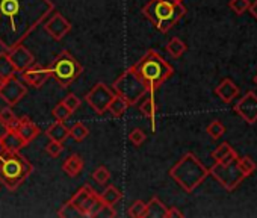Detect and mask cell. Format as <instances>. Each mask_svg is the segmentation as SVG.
<instances>
[{
    "label": "cell",
    "mask_w": 257,
    "mask_h": 218,
    "mask_svg": "<svg viewBox=\"0 0 257 218\" xmlns=\"http://www.w3.org/2000/svg\"><path fill=\"white\" fill-rule=\"evenodd\" d=\"M143 14L155 25V28L167 34L171 31L186 14V8L182 2H168V0H150L143 8Z\"/></svg>",
    "instance_id": "277c9868"
},
{
    "label": "cell",
    "mask_w": 257,
    "mask_h": 218,
    "mask_svg": "<svg viewBox=\"0 0 257 218\" xmlns=\"http://www.w3.org/2000/svg\"><path fill=\"white\" fill-rule=\"evenodd\" d=\"M155 92L153 89H149L146 94H144V100L140 103V111L144 117H147L150 122H152V131L155 132L156 131V100H155Z\"/></svg>",
    "instance_id": "e0dca14e"
},
{
    "label": "cell",
    "mask_w": 257,
    "mask_h": 218,
    "mask_svg": "<svg viewBox=\"0 0 257 218\" xmlns=\"http://www.w3.org/2000/svg\"><path fill=\"white\" fill-rule=\"evenodd\" d=\"M28 143L19 135L16 129H5V132L0 135V149H4L5 152L10 153H17L22 152Z\"/></svg>",
    "instance_id": "2e32d148"
},
{
    "label": "cell",
    "mask_w": 257,
    "mask_h": 218,
    "mask_svg": "<svg viewBox=\"0 0 257 218\" xmlns=\"http://www.w3.org/2000/svg\"><path fill=\"white\" fill-rule=\"evenodd\" d=\"M113 95H115L113 89H110L106 83L98 82L89 89V92L85 95V100L92 107V111L95 114L101 116L107 111V106H109L110 100L113 98Z\"/></svg>",
    "instance_id": "30bf717a"
},
{
    "label": "cell",
    "mask_w": 257,
    "mask_h": 218,
    "mask_svg": "<svg viewBox=\"0 0 257 218\" xmlns=\"http://www.w3.org/2000/svg\"><path fill=\"white\" fill-rule=\"evenodd\" d=\"M52 114H53V117L56 119V122H65V120L71 116V111H70V109H68L62 101H61V103H58V104L53 107Z\"/></svg>",
    "instance_id": "1f68e13d"
},
{
    "label": "cell",
    "mask_w": 257,
    "mask_h": 218,
    "mask_svg": "<svg viewBox=\"0 0 257 218\" xmlns=\"http://www.w3.org/2000/svg\"><path fill=\"white\" fill-rule=\"evenodd\" d=\"M62 170L70 176V177H76L82 173L83 170V159L79 155H71L68 156L64 164H62Z\"/></svg>",
    "instance_id": "7402d4cb"
},
{
    "label": "cell",
    "mask_w": 257,
    "mask_h": 218,
    "mask_svg": "<svg viewBox=\"0 0 257 218\" xmlns=\"http://www.w3.org/2000/svg\"><path fill=\"white\" fill-rule=\"evenodd\" d=\"M236 161H230V162H215L209 168V174H212L218 180V183L222 188H225L227 191H234L240 185V182L245 179V176L240 173Z\"/></svg>",
    "instance_id": "9c48e42d"
},
{
    "label": "cell",
    "mask_w": 257,
    "mask_h": 218,
    "mask_svg": "<svg viewBox=\"0 0 257 218\" xmlns=\"http://www.w3.org/2000/svg\"><path fill=\"white\" fill-rule=\"evenodd\" d=\"M16 131L19 132V135L29 144L31 141H34L38 135H40V129L38 126L29 119V117H20Z\"/></svg>",
    "instance_id": "ac0fdd59"
},
{
    "label": "cell",
    "mask_w": 257,
    "mask_h": 218,
    "mask_svg": "<svg viewBox=\"0 0 257 218\" xmlns=\"http://www.w3.org/2000/svg\"><path fill=\"white\" fill-rule=\"evenodd\" d=\"M168 2H183V0H168Z\"/></svg>",
    "instance_id": "60d3db41"
},
{
    "label": "cell",
    "mask_w": 257,
    "mask_h": 218,
    "mask_svg": "<svg viewBox=\"0 0 257 218\" xmlns=\"http://www.w3.org/2000/svg\"><path fill=\"white\" fill-rule=\"evenodd\" d=\"M121 197H122V194H121V191L116 188V186H113V185H109V186H106L104 188V191L100 194V200L103 201V204H106V206H115V203H118L119 200H121Z\"/></svg>",
    "instance_id": "d4e9b609"
},
{
    "label": "cell",
    "mask_w": 257,
    "mask_h": 218,
    "mask_svg": "<svg viewBox=\"0 0 257 218\" xmlns=\"http://www.w3.org/2000/svg\"><path fill=\"white\" fill-rule=\"evenodd\" d=\"M132 68L147 88L153 91H156L174 73V68L156 50H149L137 64L132 65Z\"/></svg>",
    "instance_id": "3957f363"
},
{
    "label": "cell",
    "mask_w": 257,
    "mask_h": 218,
    "mask_svg": "<svg viewBox=\"0 0 257 218\" xmlns=\"http://www.w3.org/2000/svg\"><path fill=\"white\" fill-rule=\"evenodd\" d=\"M183 212H180L176 206H171L167 209V218H183Z\"/></svg>",
    "instance_id": "f35d334b"
},
{
    "label": "cell",
    "mask_w": 257,
    "mask_h": 218,
    "mask_svg": "<svg viewBox=\"0 0 257 218\" xmlns=\"http://www.w3.org/2000/svg\"><path fill=\"white\" fill-rule=\"evenodd\" d=\"M88 135H89V131H88V128H86L83 123H76V125L70 129V137H71L74 141H83Z\"/></svg>",
    "instance_id": "4dcf8cb0"
},
{
    "label": "cell",
    "mask_w": 257,
    "mask_h": 218,
    "mask_svg": "<svg viewBox=\"0 0 257 218\" xmlns=\"http://www.w3.org/2000/svg\"><path fill=\"white\" fill-rule=\"evenodd\" d=\"M170 177L186 192H192L209 176V168L194 155L185 153L168 171Z\"/></svg>",
    "instance_id": "7a4b0ae2"
},
{
    "label": "cell",
    "mask_w": 257,
    "mask_h": 218,
    "mask_svg": "<svg viewBox=\"0 0 257 218\" xmlns=\"http://www.w3.org/2000/svg\"><path fill=\"white\" fill-rule=\"evenodd\" d=\"M19 123V117L14 114L11 106L0 107V126H4L5 129H16Z\"/></svg>",
    "instance_id": "cb8c5ba5"
},
{
    "label": "cell",
    "mask_w": 257,
    "mask_h": 218,
    "mask_svg": "<svg viewBox=\"0 0 257 218\" xmlns=\"http://www.w3.org/2000/svg\"><path fill=\"white\" fill-rule=\"evenodd\" d=\"M62 103L70 109L71 114H73V113H76L77 109L80 107V103H82V101H80V98H79L76 94H67V95L62 98Z\"/></svg>",
    "instance_id": "d590c367"
},
{
    "label": "cell",
    "mask_w": 257,
    "mask_h": 218,
    "mask_svg": "<svg viewBox=\"0 0 257 218\" xmlns=\"http://www.w3.org/2000/svg\"><path fill=\"white\" fill-rule=\"evenodd\" d=\"M131 106L128 104L122 97H119V95H113V98L110 100V103H109V106H107V111L113 116V117H122L124 114H125V111H127V107Z\"/></svg>",
    "instance_id": "484cf974"
},
{
    "label": "cell",
    "mask_w": 257,
    "mask_h": 218,
    "mask_svg": "<svg viewBox=\"0 0 257 218\" xmlns=\"http://www.w3.org/2000/svg\"><path fill=\"white\" fill-rule=\"evenodd\" d=\"M44 31L55 40V41H61L70 31H71V25L70 22L58 13H53L52 17H49L44 22Z\"/></svg>",
    "instance_id": "4fadbf2b"
},
{
    "label": "cell",
    "mask_w": 257,
    "mask_h": 218,
    "mask_svg": "<svg viewBox=\"0 0 257 218\" xmlns=\"http://www.w3.org/2000/svg\"><path fill=\"white\" fill-rule=\"evenodd\" d=\"M167 52L173 56V58H180L185 52H186V44L179 38V37H174L171 38L168 43H167Z\"/></svg>",
    "instance_id": "4316f807"
},
{
    "label": "cell",
    "mask_w": 257,
    "mask_h": 218,
    "mask_svg": "<svg viewBox=\"0 0 257 218\" xmlns=\"http://www.w3.org/2000/svg\"><path fill=\"white\" fill-rule=\"evenodd\" d=\"M233 150H234V149H233L228 143H222V144H219V146L212 152V159H213L215 162H221V161H224Z\"/></svg>",
    "instance_id": "f546056e"
},
{
    "label": "cell",
    "mask_w": 257,
    "mask_h": 218,
    "mask_svg": "<svg viewBox=\"0 0 257 218\" xmlns=\"http://www.w3.org/2000/svg\"><path fill=\"white\" fill-rule=\"evenodd\" d=\"M249 13H251V16L257 20V0H254L252 4H249Z\"/></svg>",
    "instance_id": "ab89813d"
},
{
    "label": "cell",
    "mask_w": 257,
    "mask_h": 218,
    "mask_svg": "<svg viewBox=\"0 0 257 218\" xmlns=\"http://www.w3.org/2000/svg\"><path fill=\"white\" fill-rule=\"evenodd\" d=\"M236 164H237V167H239L240 173H242L245 177L251 176V174H252V173L257 170V164H255V162H254V159H251L249 156H242V158H237Z\"/></svg>",
    "instance_id": "83f0119b"
},
{
    "label": "cell",
    "mask_w": 257,
    "mask_h": 218,
    "mask_svg": "<svg viewBox=\"0 0 257 218\" xmlns=\"http://www.w3.org/2000/svg\"><path fill=\"white\" fill-rule=\"evenodd\" d=\"M46 135L49 137V140L64 143L70 137V129L65 126L64 122H56V123L50 125V128L46 131Z\"/></svg>",
    "instance_id": "44dd1931"
},
{
    "label": "cell",
    "mask_w": 257,
    "mask_h": 218,
    "mask_svg": "<svg viewBox=\"0 0 257 218\" xmlns=\"http://www.w3.org/2000/svg\"><path fill=\"white\" fill-rule=\"evenodd\" d=\"M50 70L49 67L44 65H37L35 62L26 68L25 71L20 73L22 80L28 85V86H34V88H43V85L50 79Z\"/></svg>",
    "instance_id": "5bb4252c"
},
{
    "label": "cell",
    "mask_w": 257,
    "mask_h": 218,
    "mask_svg": "<svg viewBox=\"0 0 257 218\" xmlns=\"http://www.w3.org/2000/svg\"><path fill=\"white\" fill-rule=\"evenodd\" d=\"M146 210V203L143 200H137L131 207H128V216L132 218H143Z\"/></svg>",
    "instance_id": "8d00e7d4"
},
{
    "label": "cell",
    "mask_w": 257,
    "mask_h": 218,
    "mask_svg": "<svg viewBox=\"0 0 257 218\" xmlns=\"http://www.w3.org/2000/svg\"><path fill=\"white\" fill-rule=\"evenodd\" d=\"M64 143H59V141H55V140H50V143L46 146V153L50 156V158H58L62 150H64Z\"/></svg>",
    "instance_id": "74e56055"
},
{
    "label": "cell",
    "mask_w": 257,
    "mask_h": 218,
    "mask_svg": "<svg viewBox=\"0 0 257 218\" xmlns=\"http://www.w3.org/2000/svg\"><path fill=\"white\" fill-rule=\"evenodd\" d=\"M228 7L230 10L237 14V16H242L245 11H248L249 8V0H230L228 2Z\"/></svg>",
    "instance_id": "d6a6232c"
},
{
    "label": "cell",
    "mask_w": 257,
    "mask_h": 218,
    "mask_svg": "<svg viewBox=\"0 0 257 218\" xmlns=\"http://www.w3.org/2000/svg\"><path fill=\"white\" fill-rule=\"evenodd\" d=\"M234 113L245 123L254 125L257 122V94L254 91L245 92V95L234 104Z\"/></svg>",
    "instance_id": "7c38bea8"
},
{
    "label": "cell",
    "mask_w": 257,
    "mask_h": 218,
    "mask_svg": "<svg viewBox=\"0 0 257 218\" xmlns=\"http://www.w3.org/2000/svg\"><path fill=\"white\" fill-rule=\"evenodd\" d=\"M92 179L98 183V185H104L109 179H110V173L106 167H97L92 171Z\"/></svg>",
    "instance_id": "836d02e7"
},
{
    "label": "cell",
    "mask_w": 257,
    "mask_h": 218,
    "mask_svg": "<svg viewBox=\"0 0 257 218\" xmlns=\"http://www.w3.org/2000/svg\"><path fill=\"white\" fill-rule=\"evenodd\" d=\"M112 89L113 92H116V95L122 97L128 104H137L149 91L147 85L138 77L132 67L113 80Z\"/></svg>",
    "instance_id": "52a82bcc"
},
{
    "label": "cell",
    "mask_w": 257,
    "mask_h": 218,
    "mask_svg": "<svg viewBox=\"0 0 257 218\" xmlns=\"http://www.w3.org/2000/svg\"><path fill=\"white\" fill-rule=\"evenodd\" d=\"M17 74L10 56L7 52H0V83L14 77Z\"/></svg>",
    "instance_id": "603a6c76"
},
{
    "label": "cell",
    "mask_w": 257,
    "mask_h": 218,
    "mask_svg": "<svg viewBox=\"0 0 257 218\" xmlns=\"http://www.w3.org/2000/svg\"><path fill=\"white\" fill-rule=\"evenodd\" d=\"M215 94L224 101V103H231L237 95H239V88L231 79H224L216 88Z\"/></svg>",
    "instance_id": "d6986e66"
},
{
    "label": "cell",
    "mask_w": 257,
    "mask_h": 218,
    "mask_svg": "<svg viewBox=\"0 0 257 218\" xmlns=\"http://www.w3.org/2000/svg\"><path fill=\"white\" fill-rule=\"evenodd\" d=\"M254 83H255V85H257V74H255V76H254Z\"/></svg>",
    "instance_id": "b9f144b4"
},
{
    "label": "cell",
    "mask_w": 257,
    "mask_h": 218,
    "mask_svg": "<svg viewBox=\"0 0 257 218\" xmlns=\"http://www.w3.org/2000/svg\"><path fill=\"white\" fill-rule=\"evenodd\" d=\"M100 194H97L91 185H83L77 192L59 209L58 216L74 218V216H97L103 207Z\"/></svg>",
    "instance_id": "8992f818"
},
{
    "label": "cell",
    "mask_w": 257,
    "mask_h": 218,
    "mask_svg": "<svg viewBox=\"0 0 257 218\" xmlns=\"http://www.w3.org/2000/svg\"><path fill=\"white\" fill-rule=\"evenodd\" d=\"M167 209L168 207L158 197H153L149 203H146L143 218H167Z\"/></svg>",
    "instance_id": "ffe728a7"
},
{
    "label": "cell",
    "mask_w": 257,
    "mask_h": 218,
    "mask_svg": "<svg viewBox=\"0 0 257 218\" xmlns=\"http://www.w3.org/2000/svg\"><path fill=\"white\" fill-rule=\"evenodd\" d=\"M55 13L52 0H0V47L10 52Z\"/></svg>",
    "instance_id": "6da1fadb"
},
{
    "label": "cell",
    "mask_w": 257,
    "mask_h": 218,
    "mask_svg": "<svg viewBox=\"0 0 257 218\" xmlns=\"http://www.w3.org/2000/svg\"><path fill=\"white\" fill-rule=\"evenodd\" d=\"M16 71L17 73H22L25 71L26 68H29L34 62H35V58L34 55L31 53V50L28 47H25L23 44L20 46H16L14 49H11L10 52H7Z\"/></svg>",
    "instance_id": "9a60e30c"
},
{
    "label": "cell",
    "mask_w": 257,
    "mask_h": 218,
    "mask_svg": "<svg viewBox=\"0 0 257 218\" xmlns=\"http://www.w3.org/2000/svg\"><path fill=\"white\" fill-rule=\"evenodd\" d=\"M47 67L62 88L70 86L83 71L82 64L68 50H62Z\"/></svg>",
    "instance_id": "ba28073f"
},
{
    "label": "cell",
    "mask_w": 257,
    "mask_h": 218,
    "mask_svg": "<svg viewBox=\"0 0 257 218\" xmlns=\"http://www.w3.org/2000/svg\"><path fill=\"white\" fill-rule=\"evenodd\" d=\"M26 94H28L26 83L20 82L16 76L0 83V98L10 106L19 104L26 97Z\"/></svg>",
    "instance_id": "8fae6325"
},
{
    "label": "cell",
    "mask_w": 257,
    "mask_h": 218,
    "mask_svg": "<svg viewBox=\"0 0 257 218\" xmlns=\"http://www.w3.org/2000/svg\"><path fill=\"white\" fill-rule=\"evenodd\" d=\"M34 167L25 156L0 149V182L10 191L17 189L32 173Z\"/></svg>",
    "instance_id": "5b68a950"
},
{
    "label": "cell",
    "mask_w": 257,
    "mask_h": 218,
    "mask_svg": "<svg viewBox=\"0 0 257 218\" xmlns=\"http://www.w3.org/2000/svg\"><path fill=\"white\" fill-rule=\"evenodd\" d=\"M147 140V135H146V132L143 131V129H140V128H137V129H134L131 134H128V141H131L134 146H143L144 144V141Z\"/></svg>",
    "instance_id": "e575fe53"
},
{
    "label": "cell",
    "mask_w": 257,
    "mask_h": 218,
    "mask_svg": "<svg viewBox=\"0 0 257 218\" xmlns=\"http://www.w3.org/2000/svg\"><path fill=\"white\" fill-rule=\"evenodd\" d=\"M206 132H207V135H209L212 140H219V138H222L224 134H225V126H224L219 120H213V122H210L209 126L206 128Z\"/></svg>",
    "instance_id": "f1b7e54d"
}]
</instances>
